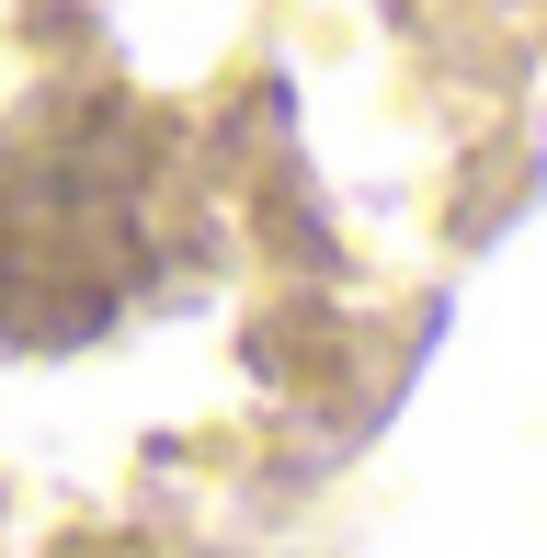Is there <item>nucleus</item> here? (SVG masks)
Listing matches in <instances>:
<instances>
[{"label":"nucleus","mask_w":547,"mask_h":558,"mask_svg":"<svg viewBox=\"0 0 547 558\" xmlns=\"http://www.w3.org/2000/svg\"><path fill=\"white\" fill-rule=\"evenodd\" d=\"M171 263V125L69 81L0 125V353H69Z\"/></svg>","instance_id":"nucleus-1"}]
</instances>
